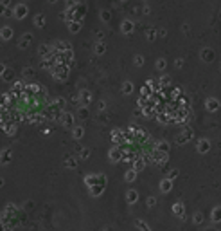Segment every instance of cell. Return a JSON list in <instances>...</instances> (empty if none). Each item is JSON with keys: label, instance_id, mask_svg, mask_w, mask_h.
Instances as JSON below:
<instances>
[{"label": "cell", "instance_id": "6da1fadb", "mask_svg": "<svg viewBox=\"0 0 221 231\" xmlns=\"http://www.w3.org/2000/svg\"><path fill=\"white\" fill-rule=\"evenodd\" d=\"M68 65L65 63H58L54 69H52V76H54V79H58V81H65V79L68 78Z\"/></svg>", "mask_w": 221, "mask_h": 231}, {"label": "cell", "instance_id": "7a4b0ae2", "mask_svg": "<svg viewBox=\"0 0 221 231\" xmlns=\"http://www.w3.org/2000/svg\"><path fill=\"white\" fill-rule=\"evenodd\" d=\"M13 161V148H2L0 150V164L2 166H7L9 163Z\"/></svg>", "mask_w": 221, "mask_h": 231}, {"label": "cell", "instance_id": "3957f363", "mask_svg": "<svg viewBox=\"0 0 221 231\" xmlns=\"http://www.w3.org/2000/svg\"><path fill=\"white\" fill-rule=\"evenodd\" d=\"M58 65V60H56V56L52 54V51H50V54L49 56H45L42 60V69H47V71H52L54 67Z\"/></svg>", "mask_w": 221, "mask_h": 231}, {"label": "cell", "instance_id": "277c9868", "mask_svg": "<svg viewBox=\"0 0 221 231\" xmlns=\"http://www.w3.org/2000/svg\"><path fill=\"white\" fill-rule=\"evenodd\" d=\"M108 157H110V161H112V163H119V161H122V150H121V146H115V148H112V150L108 152Z\"/></svg>", "mask_w": 221, "mask_h": 231}, {"label": "cell", "instance_id": "5b68a950", "mask_svg": "<svg viewBox=\"0 0 221 231\" xmlns=\"http://www.w3.org/2000/svg\"><path fill=\"white\" fill-rule=\"evenodd\" d=\"M59 121H61V125L67 126V128H74V115H72L70 112H63Z\"/></svg>", "mask_w": 221, "mask_h": 231}, {"label": "cell", "instance_id": "8992f818", "mask_svg": "<svg viewBox=\"0 0 221 231\" xmlns=\"http://www.w3.org/2000/svg\"><path fill=\"white\" fill-rule=\"evenodd\" d=\"M13 13L18 20H22V18L27 14V6H25V4H16V6L13 7Z\"/></svg>", "mask_w": 221, "mask_h": 231}, {"label": "cell", "instance_id": "52a82bcc", "mask_svg": "<svg viewBox=\"0 0 221 231\" xmlns=\"http://www.w3.org/2000/svg\"><path fill=\"white\" fill-rule=\"evenodd\" d=\"M90 101H92V94H90V90L83 89V90L79 92V103H81V105H88Z\"/></svg>", "mask_w": 221, "mask_h": 231}, {"label": "cell", "instance_id": "ba28073f", "mask_svg": "<svg viewBox=\"0 0 221 231\" xmlns=\"http://www.w3.org/2000/svg\"><path fill=\"white\" fill-rule=\"evenodd\" d=\"M16 130H18V126H16V123H13V121H7L6 126H4V132H6V136H9V137H13L14 134H16Z\"/></svg>", "mask_w": 221, "mask_h": 231}, {"label": "cell", "instance_id": "9c48e42d", "mask_svg": "<svg viewBox=\"0 0 221 231\" xmlns=\"http://www.w3.org/2000/svg\"><path fill=\"white\" fill-rule=\"evenodd\" d=\"M31 42H33V35H29V33H25V35H22L20 38V49H27L29 45H31Z\"/></svg>", "mask_w": 221, "mask_h": 231}, {"label": "cell", "instance_id": "30bf717a", "mask_svg": "<svg viewBox=\"0 0 221 231\" xmlns=\"http://www.w3.org/2000/svg\"><path fill=\"white\" fill-rule=\"evenodd\" d=\"M11 36H13V29L9 27V25H4V27L0 29V38L7 42V40H11Z\"/></svg>", "mask_w": 221, "mask_h": 231}, {"label": "cell", "instance_id": "8fae6325", "mask_svg": "<svg viewBox=\"0 0 221 231\" xmlns=\"http://www.w3.org/2000/svg\"><path fill=\"white\" fill-rule=\"evenodd\" d=\"M83 180H85V186H86V188L95 186V184H97V173H88V175H86Z\"/></svg>", "mask_w": 221, "mask_h": 231}, {"label": "cell", "instance_id": "7c38bea8", "mask_svg": "<svg viewBox=\"0 0 221 231\" xmlns=\"http://www.w3.org/2000/svg\"><path fill=\"white\" fill-rule=\"evenodd\" d=\"M52 49H56V51H70L72 49V45L68 42H65V40H59V42H56V45L52 47Z\"/></svg>", "mask_w": 221, "mask_h": 231}, {"label": "cell", "instance_id": "4fadbf2b", "mask_svg": "<svg viewBox=\"0 0 221 231\" xmlns=\"http://www.w3.org/2000/svg\"><path fill=\"white\" fill-rule=\"evenodd\" d=\"M65 166L67 168H78V159L76 157H72V155H65Z\"/></svg>", "mask_w": 221, "mask_h": 231}, {"label": "cell", "instance_id": "5bb4252c", "mask_svg": "<svg viewBox=\"0 0 221 231\" xmlns=\"http://www.w3.org/2000/svg\"><path fill=\"white\" fill-rule=\"evenodd\" d=\"M88 191H90V195H92V197H99V195L104 191V186H101V184H95V186L88 188Z\"/></svg>", "mask_w": 221, "mask_h": 231}, {"label": "cell", "instance_id": "9a60e30c", "mask_svg": "<svg viewBox=\"0 0 221 231\" xmlns=\"http://www.w3.org/2000/svg\"><path fill=\"white\" fill-rule=\"evenodd\" d=\"M72 136H74V139H81V137L85 136V128H83L81 125L74 126V128H72Z\"/></svg>", "mask_w": 221, "mask_h": 231}, {"label": "cell", "instance_id": "2e32d148", "mask_svg": "<svg viewBox=\"0 0 221 231\" xmlns=\"http://www.w3.org/2000/svg\"><path fill=\"white\" fill-rule=\"evenodd\" d=\"M50 51H52V49H50L49 45L42 43V45H40V49H38V54H40L42 58H45V56H49V54H50Z\"/></svg>", "mask_w": 221, "mask_h": 231}, {"label": "cell", "instance_id": "e0dca14e", "mask_svg": "<svg viewBox=\"0 0 221 231\" xmlns=\"http://www.w3.org/2000/svg\"><path fill=\"white\" fill-rule=\"evenodd\" d=\"M104 51H106V45H104L103 42H97V43H95V49H93V52H95L97 56L104 54Z\"/></svg>", "mask_w": 221, "mask_h": 231}, {"label": "cell", "instance_id": "ac0fdd59", "mask_svg": "<svg viewBox=\"0 0 221 231\" xmlns=\"http://www.w3.org/2000/svg\"><path fill=\"white\" fill-rule=\"evenodd\" d=\"M68 29H70V33H79V29H81V22H70L68 24Z\"/></svg>", "mask_w": 221, "mask_h": 231}, {"label": "cell", "instance_id": "d6986e66", "mask_svg": "<svg viewBox=\"0 0 221 231\" xmlns=\"http://www.w3.org/2000/svg\"><path fill=\"white\" fill-rule=\"evenodd\" d=\"M34 25H36V27L45 25V16H43V14H36V16H34Z\"/></svg>", "mask_w": 221, "mask_h": 231}, {"label": "cell", "instance_id": "ffe728a7", "mask_svg": "<svg viewBox=\"0 0 221 231\" xmlns=\"http://www.w3.org/2000/svg\"><path fill=\"white\" fill-rule=\"evenodd\" d=\"M13 76H14V72L11 71V69H6V72L2 74V79H4V81H13Z\"/></svg>", "mask_w": 221, "mask_h": 231}, {"label": "cell", "instance_id": "44dd1931", "mask_svg": "<svg viewBox=\"0 0 221 231\" xmlns=\"http://www.w3.org/2000/svg\"><path fill=\"white\" fill-rule=\"evenodd\" d=\"M131 31H133V24H131V22H122V33H126V35H128V33H131Z\"/></svg>", "mask_w": 221, "mask_h": 231}, {"label": "cell", "instance_id": "7402d4cb", "mask_svg": "<svg viewBox=\"0 0 221 231\" xmlns=\"http://www.w3.org/2000/svg\"><path fill=\"white\" fill-rule=\"evenodd\" d=\"M131 90H133V85H131L129 81H126V83L122 85V92H124V94H131Z\"/></svg>", "mask_w": 221, "mask_h": 231}, {"label": "cell", "instance_id": "603a6c76", "mask_svg": "<svg viewBox=\"0 0 221 231\" xmlns=\"http://www.w3.org/2000/svg\"><path fill=\"white\" fill-rule=\"evenodd\" d=\"M90 157V150L88 148H81L79 150V159H88Z\"/></svg>", "mask_w": 221, "mask_h": 231}, {"label": "cell", "instance_id": "cb8c5ba5", "mask_svg": "<svg viewBox=\"0 0 221 231\" xmlns=\"http://www.w3.org/2000/svg\"><path fill=\"white\" fill-rule=\"evenodd\" d=\"M126 197H128L129 202H135L137 201V193H135V191H128V195H126Z\"/></svg>", "mask_w": 221, "mask_h": 231}, {"label": "cell", "instance_id": "d4e9b609", "mask_svg": "<svg viewBox=\"0 0 221 231\" xmlns=\"http://www.w3.org/2000/svg\"><path fill=\"white\" fill-rule=\"evenodd\" d=\"M135 179V170H129V172H126V180H133Z\"/></svg>", "mask_w": 221, "mask_h": 231}, {"label": "cell", "instance_id": "484cf974", "mask_svg": "<svg viewBox=\"0 0 221 231\" xmlns=\"http://www.w3.org/2000/svg\"><path fill=\"white\" fill-rule=\"evenodd\" d=\"M86 115H88V112H86V108H85V107H81V108H79V117H83V119H85Z\"/></svg>", "mask_w": 221, "mask_h": 231}, {"label": "cell", "instance_id": "4316f807", "mask_svg": "<svg viewBox=\"0 0 221 231\" xmlns=\"http://www.w3.org/2000/svg\"><path fill=\"white\" fill-rule=\"evenodd\" d=\"M142 166H144V163L140 161V159H137V161H135V172H137V170H140Z\"/></svg>", "mask_w": 221, "mask_h": 231}, {"label": "cell", "instance_id": "83f0119b", "mask_svg": "<svg viewBox=\"0 0 221 231\" xmlns=\"http://www.w3.org/2000/svg\"><path fill=\"white\" fill-rule=\"evenodd\" d=\"M7 9H9V7H6L2 2H0V14H2V16H6V11H7Z\"/></svg>", "mask_w": 221, "mask_h": 231}, {"label": "cell", "instance_id": "f1b7e54d", "mask_svg": "<svg viewBox=\"0 0 221 231\" xmlns=\"http://www.w3.org/2000/svg\"><path fill=\"white\" fill-rule=\"evenodd\" d=\"M33 74H34V72H33V69H23V76H29V78H31Z\"/></svg>", "mask_w": 221, "mask_h": 231}, {"label": "cell", "instance_id": "f546056e", "mask_svg": "<svg viewBox=\"0 0 221 231\" xmlns=\"http://www.w3.org/2000/svg\"><path fill=\"white\" fill-rule=\"evenodd\" d=\"M137 228H140L142 231H149V229H148V226H146V224H142V222H137Z\"/></svg>", "mask_w": 221, "mask_h": 231}, {"label": "cell", "instance_id": "4dcf8cb0", "mask_svg": "<svg viewBox=\"0 0 221 231\" xmlns=\"http://www.w3.org/2000/svg\"><path fill=\"white\" fill-rule=\"evenodd\" d=\"M104 108H106V103H104V101H101L99 105H97V110L101 112V110H104Z\"/></svg>", "mask_w": 221, "mask_h": 231}, {"label": "cell", "instance_id": "1f68e13d", "mask_svg": "<svg viewBox=\"0 0 221 231\" xmlns=\"http://www.w3.org/2000/svg\"><path fill=\"white\" fill-rule=\"evenodd\" d=\"M6 69H7L6 65H2V63H0V78H2V74H4V72H6Z\"/></svg>", "mask_w": 221, "mask_h": 231}, {"label": "cell", "instance_id": "d6a6232c", "mask_svg": "<svg viewBox=\"0 0 221 231\" xmlns=\"http://www.w3.org/2000/svg\"><path fill=\"white\" fill-rule=\"evenodd\" d=\"M101 14H103V20H108V18H110V14H108V11H103Z\"/></svg>", "mask_w": 221, "mask_h": 231}, {"label": "cell", "instance_id": "836d02e7", "mask_svg": "<svg viewBox=\"0 0 221 231\" xmlns=\"http://www.w3.org/2000/svg\"><path fill=\"white\" fill-rule=\"evenodd\" d=\"M2 4L6 7H11V0H2Z\"/></svg>", "mask_w": 221, "mask_h": 231}, {"label": "cell", "instance_id": "e575fe53", "mask_svg": "<svg viewBox=\"0 0 221 231\" xmlns=\"http://www.w3.org/2000/svg\"><path fill=\"white\" fill-rule=\"evenodd\" d=\"M135 62H137V65H140V63H142V56H137Z\"/></svg>", "mask_w": 221, "mask_h": 231}, {"label": "cell", "instance_id": "d590c367", "mask_svg": "<svg viewBox=\"0 0 221 231\" xmlns=\"http://www.w3.org/2000/svg\"><path fill=\"white\" fill-rule=\"evenodd\" d=\"M0 231H6V224L4 222H0Z\"/></svg>", "mask_w": 221, "mask_h": 231}, {"label": "cell", "instance_id": "8d00e7d4", "mask_svg": "<svg viewBox=\"0 0 221 231\" xmlns=\"http://www.w3.org/2000/svg\"><path fill=\"white\" fill-rule=\"evenodd\" d=\"M0 186H4V179H0Z\"/></svg>", "mask_w": 221, "mask_h": 231}, {"label": "cell", "instance_id": "74e56055", "mask_svg": "<svg viewBox=\"0 0 221 231\" xmlns=\"http://www.w3.org/2000/svg\"><path fill=\"white\" fill-rule=\"evenodd\" d=\"M49 2H52V4H54V2H58V0H49Z\"/></svg>", "mask_w": 221, "mask_h": 231}]
</instances>
